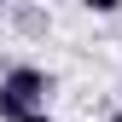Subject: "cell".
Returning <instances> with one entry per match:
<instances>
[{"label": "cell", "instance_id": "cell-1", "mask_svg": "<svg viewBox=\"0 0 122 122\" xmlns=\"http://www.w3.org/2000/svg\"><path fill=\"white\" fill-rule=\"evenodd\" d=\"M52 99V76L35 70V64H18L0 76V105H18V111H47Z\"/></svg>", "mask_w": 122, "mask_h": 122}, {"label": "cell", "instance_id": "cell-2", "mask_svg": "<svg viewBox=\"0 0 122 122\" xmlns=\"http://www.w3.org/2000/svg\"><path fill=\"white\" fill-rule=\"evenodd\" d=\"M81 6H87V12H116L122 0H81Z\"/></svg>", "mask_w": 122, "mask_h": 122}, {"label": "cell", "instance_id": "cell-3", "mask_svg": "<svg viewBox=\"0 0 122 122\" xmlns=\"http://www.w3.org/2000/svg\"><path fill=\"white\" fill-rule=\"evenodd\" d=\"M18 122H52V116H47V111H23Z\"/></svg>", "mask_w": 122, "mask_h": 122}, {"label": "cell", "instance_id": "cell-4", "mask_svg": "<svg viewBox=\"0 0 122 122\" xmlns=\"http://www.w3.org/2000/svg\"><path fill=\"white\" fill-rule=\"evenodd\" d=\"M111 122H122V111H116V116H111Z\"/></svg>", "mask_w": 122, "mask_h": 122}]
</instances>
